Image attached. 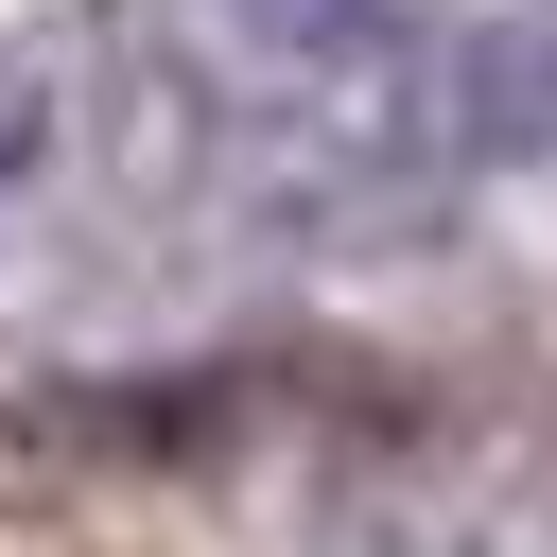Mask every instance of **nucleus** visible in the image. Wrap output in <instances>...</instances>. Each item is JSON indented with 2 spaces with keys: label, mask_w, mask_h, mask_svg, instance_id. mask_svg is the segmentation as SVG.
Here are the masks:
<instances>
[{
  "label": "nucleus",
  "mask_w": 557,
  "mask_h": 557,
  "mask_svg": "<svg viewBox=\"0 0 557 557\" xmlns=\"http://www.w3.org/2000/svg\"><path fill=\"white\" fill-rule=\"evenodd\" d=\"M435 139L453 157H557V17H470L435 52Z\"/></svg>",
  "instance_id": "nucleus-1"
},
{
  "label": "nucleus",
  "mask_w": 557,
  "mask_h": 557,
  "mask_svg": "<svg viewBox=\"0 0 557 557\" xmlns=\"http://www.w3.org/2000/svg\"><path fill=\"white\" fill-rule=\"evenodd\" d=\"M366 17H383V0H226V35H244V52H348Z\"/></svg>",
  "instance_id": "nucleus-2"
},
{
  "label": "nucleus",
  "mask_w": 557,
  "mask_h": 557,
  "mask_svg": "<svg viewBox=\"0 0 557 557\" xmlns=\"http://www.w3.org/2000/svg\"><path fill=\"white\" fill-rule=\"evenodd\" d=\"M540 487H557V453H540Z\"/></svg>",
  "instance_id": "nucleus-3"
}]
</instances>
